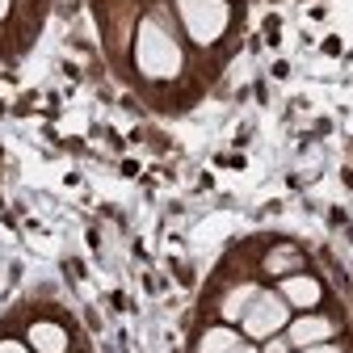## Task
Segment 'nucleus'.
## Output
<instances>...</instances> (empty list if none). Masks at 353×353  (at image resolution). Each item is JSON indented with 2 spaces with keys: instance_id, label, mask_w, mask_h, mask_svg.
<instances>
[{
  "instance_id": "nucleus-1",
  "label": "nucleus",
  "mask_w": 353,
  "mask_h": 353,
  "mask_svg": "<svg viewBox=\"0 0 353 353\" xmlns=\"http://www.w3.org/2000/svg\"><path fill=\"white\" fill-rule=\"evenodd\" d=\"M135 68L148 80H176V76H181V68H185L181 42L172 38V30L160 17H143L139 21V34H135Z\"/></svg>"
},
{
  "instance_id": "nucleus-2",
  "label": "nucleus",
  "mask_w": 353,
  "mask_h": 353,
  "mask_svg": "<svg viewBox=\"0 0 353 353\" xmlns=\"http://www.w3.org/2000/svg\"><path fill=\"white\" fill-rule=\"evenodd\" d=\"M172 5H176V21H181V30L194 47H214L232 26L228 0H172Z\"/></svg>"
},
{
  "instance_id": "nucleus-3",
  "label": "nucleus",
  "mask_w": 353,
  "mask_h": 353,
  "mask_svg": "<svg viewBox=\"0 0 353 353\" xmlns=\"http://www.w3.org/2000/svg\"><path fill=\"white\" fill-rule=\"evenodd\" d=\"M286 324H290V303L278 290H256L252 303H248V312L240 316L244 341H256V345L278 336V332H286Z\"/></svg>"
},
{
  "instance_id": "nucleus-4",
  "label": "nucleus",
  "mask_w": 353,
  "mask_h": 353,
  "mask_svg": "<svg viewBox=\"0 0 353 353\" xmlns=\"http://www.w3.org/2000/svg\"><path fill=\"white\" fill-rule=\"evenodd\" d=\"M278 294L294 307V312H316L320 299H324V286H320V278H312V274L299 270V274H286V278H282Z\"/></svg>"
},
{
  "instance_id": "nucleus-5",
  "label": "nucleus",
  "mask_w": 353,
  "mask_h": 353,
  "mask_svg": "<svg viewBox=\"0 0 353 353\" xmlns=\"http://www.w3.org/2000/svg\"><path fill=\"white\" fill-rule=\"evenodd\" d=\"M332 332H336V324H332L328 316H316V312H303L299 320L286 324V341H290V349L324 345V341H332Z\"/></svg>"
},
{
  "instance_id": "nucleus-6",
  "label": "nucleus",
  "mask_w": 353,
  "mask_h": 353,
  "mask_svg": "<svg viewBox=\"0 0 353 353\" xmlns=\"http://www.w3.org/2000/svg\"><path fill=\"white\" fill-rule=\"evenodd\" d=\"M26 345H30L34 353H68V332H63V324H55V320H38V324H30Z\"/></svg>"
},
{
  "instance_id": "nucleus-7",
  "label": "nucleus",
  "mask_w": 353,
  "mask_h": 353,
  "mask_svg": "<svg viewBox=\"0 0 353 353\" xmlns=\"http://www.w3.org/2000/svg\"><path fill=\"white\" fill-rule=\"evenodd\" d=\"M244 341V332H236L232 324H214L198 336V353H232Z\"/></svg>"
},
{
  "instance_id": "nucleus-8",
  "label": "nucleus",
  "mask_w": 353,
  "mask_h": 353,
  "mask_svg": "<svg viewBox=\"0 0 353 353\" xmlns=\"http://www.w3.org/2000/svg\"><path fill=\"white\" fill-rule=\"evenodd\" d=\"M299 270H303V256L290 244H278L270 256H265V274H274V278H286V274H299Z\"/></svg>"
},
{
  "instance_id": "nucleus-9",
  "label": "nucleus",
  "mask_w": 353,
  "mask_h": 353,
  "mask_svg": "<svg viewBox=\"0 0 353 353\" xmlns=\"http://www.w3.org/2000/svg\"><path fill=\"white\" fill-rule=\"evenodd\" d=\"M252 294H256V286H236L228 299H223V320H232V324H240V316L248 312V303H252Z\"/></svg>"
},
{
  "instance_id": "nucleus-10",
  "label": "nucleus",
  "mask_w": 353,
  "mask_h": 353,
  "mask_svg": "<svg viewBox=\"0 0 353 353\" xmlns=\"http://www.w3.org/2000/svg\"><path fill=\"white\" fill-rule=\"evenodd\" d=\"M261 353H290L286 332H278V336H270V341H261Z\"/></svg>"
},
{
  "instance_id": "nucleus-11",
  "label": "nucleus",
  "mask_w": 353,
  "mask_h": 353,
  "mask_svg": "<svg viewBox=\"0 0 353 353\" xmlns=\"http://www.w3.org/2000/svg\"><path fill=\"white\" fill-rule=\"evenodd\" d=\"M0 353H34V349L21 345V341H13V336H5V341H0Z\"/></svg>"
},
{
  "instance_id": "nucleus-12",
  "label": "nucleus",
  "mask_w": 353,
  "mask_h": 353,
  "mask_svg": "<svg viewBox=\"0 0 353 353\" xmlns=\"http://www.w3.org/2000/svg\"><path fill=\"white\" fill-rule=\"evenodd\" d=\"M290 353H345V349H336L332 341H324V345H307V349H290Z\"/></svg>"
},
{
  "instance_id": "nucleus-13",
  "label": "nucleus",
  "mask_w": 353,
  "mask_h": 353,
  "mask_svg": "<svg viewBox=\"0 0 353 353\" xmlns=\"http://www.w3.org/2000/svg\"><path fill=\"white\" fill-rule=\"evenodd\" d=\"M232 353H261V349H256V341H240V345H236Z\"/></svg>"
},
{
  "instance_id": "nucleus-14",
  "label": "nucleus",
  "mask_w": 353,
  "mask_h": 353,
  "mask_svg": "<svg viewBox=\"0 0 353 353\" xmlns=\"http://www.w3.org/2000/svg\"><path fill=\"white\" fill-rule=\"evenodd\" d=\"M9 9H13V0H0V21L9 17Z\"/></svg>"
}]
</instances>
